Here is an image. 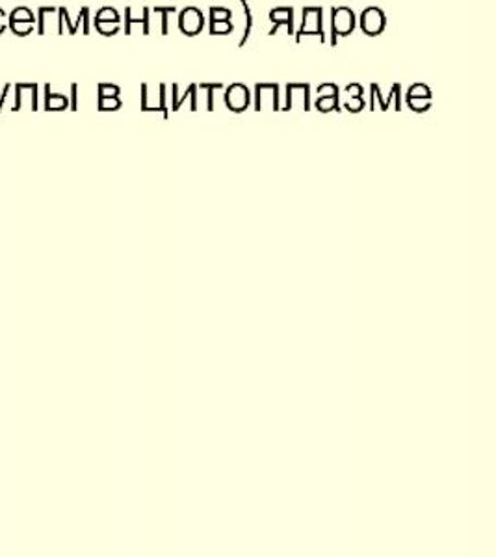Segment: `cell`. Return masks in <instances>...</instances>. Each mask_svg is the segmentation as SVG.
<instances>
[{
    "label": "cell",
    "instance_id": "obj_19",
    "mask_svg": "<svg viewBox=\"0 0 496 557\" xmlns=\"http://www.w3.org/2000/svg\"><path fill=\"white\" fill-rule=\"evenodd\" d=\"M346 94L348 97H363V86L361 84H348L346 86Z\"/></svg>",
    "mask_w": 496,
    "mask_h": 557
},
{
    "label": "cell",
    "instance_id": "obj_8",
    "mask_svg": "<svg viewBox=\"0 0 496 557\" xmlns=\"http://www.w3.org/2000/svg\"><path fill=\"white\" fill-rule=\"evenodd\" d=\"M178 86L177 84H173L172 86V96H173V110L177 112L178 108L185 104L186 99H190V108L196 112L198 110V84H190L188 89H185V96H177Z\"/></svg>",
    "mask_w": 496,
    "mask_h": 557
},
{
    "label": "cell",
    "instance_id": "obj_7",
    "mask_svg": "<svg viewBox=\"0 0 496 557\" xmlns=\"http://www.w3.org/2000/svg\"><path fill=\"white\" fill-rule=\"evenodd\" d=\"M270 21L274 23V28L268 33V36H275L281 25H287L288 36H293L294 30V8H275L270 12Z\"/></svg>",
    "mask_w": 496,
    "mask_h": 557
},
{
    "label": "cell",
    "instance_id": "obj_13",
    "mask_svg": "<svg viewBox=\"0 0 496 557\" xmlns=\"http://www.w3.org/2000/svg\"><path fill=\"white\" fill-rule=\"evenodd\" d=\"M149 13H151V10H149V8H146V10H144V15H141L140 20H133V17H131V10H127V34L131 33V23H141V25H144V34L151 33V30H149V17H151Z\"/></svg>",
    "mask_w": 496,
    "mask_h": 557
},
{
    "label": "cell",
    "instance_id": "obj_21",
    "mask_svg": "<svg viewBox=\"0 0 496 557\" xmlns=\"http://www.w3.org/2000/svg\"><path fill=\"white\" fill-rule=\"evenodd\" d=\"M102 96L114 97L120 94V88H115V86H101Z\"/></svg>",
    "mask_w": 496,
    "mask_h": 557
},
{
    "label": "cell",
    "instance_id": "obj_16",
    "mask_svg": "<svg viewBox=\"0 0 496 557\" xmlns=\"http://www.w3.org/2000/svg\"><path fill=\"white\" fill-rule=\"evenodd\" d=\"M175 12H177V8L173 7L154 8V13H160V15H162V34H164V36H168V34H170V25H168V15H170V13Z\"/></svg>",
    "mask_w": 496,
    "mask_h": 557
},
{
    "label": "cell",
    "instance_id": "obj_2",
    "mask_svg": "<svg viewBox=\"0 0 496 557\" xmlns=\"http://www.w3.org/2000/svg\"><path fill=\"white\" fill-rule=\"evenodd\" d=\"M306 36H319L320 41L325 44L324 10L322 8H303V21L296 33V44H301V39Z\"/></svg>",
    "mask_w": 496,
    "mask_h": 557
},
{
    "label": "cell",
    "instance_id": "obj_20",
    "mask_svg": "<svg viewBox=\"0 0 496 557\" xmlns=\"http://www.w3.org/2000/svg\"><path fill=\"white\" fill-rule=\"evenodd\" d=\"M120 17H117V13L114 12V10H102L101 13H99V17H97V21H117Z\"/></svg>",
    "mask_w": 496,
    "mask_h": 557
},
{
    "label": "cell",
    "instance_id": "obj_4",
    "mask_svg": "<svg viewBox=\"0 0 496 557\" xmlns=\"http://www.w3.org/2000/svg\"><path fill=\"white\" fill-rule=\"evenodd\" d=\"M203 25L204 15L199 8L188 7L178 13V30L188 36V38H194V36L201 34Z\"/></svg>",
    "mask_w": 496,
    "mask_h": 557
},
{
    "label": "cell",
    "instance_id": "obj_22",
    "mask_svg": "<svg viewBox=\"0 0 496 557\" xmlns=\"http://www.w3.org/2000/svg\"><path fill=\"white\" fill-rule=\"evenodd\" d=\"M120 104H122V102L115 101V99H112V101H102V108H120Z\"/></svg>",
    "mask_w": 496,
    "mask_h": 557
},
{
    "label": "cell",
    "instance_id": "obj_15",
    "mask_svg": "<svg viewBox=\"0 0 496 557\" xmlns=\"http://www.w3.org/2000/svg\"><path fill=\"white\" fill-rule=\"evenodd\" d=\"M233 12L227 8H210V21H231Z\"/></svg>",
    "mask_w": 496,
    "mask_h": 557
},
{
    "label": "cell",
    "instance_id": "obj_6",
    "mask_svg": "<svg viewBox=\"0 0 496 557\" xmlns=\"http://www.w3.org/2000/svg\"><path fill=\"white\" fill-rule=\"evenodd\" d=\"M249 101H251V96H249V89L244 84H231L230 88L225 89V107L236 112V114L248 110Z\"/></svg>",
    "mask_w": 496,
    "mask_h": 557
},
{
    "label": "cell",
    "instance_id": "obj_14",
    "mask_svg": "<svg viewBox=\"0 0 496 557\" xmlns=\"http://www.w3.org/2000/svg\"><path fill=\"white\" fill-rule=\"evenodd\" d=\"M198 89H207V94H209V99H207V110H214V101H212V94H214V89H223V84H209L203 83L199 84Z\"/></svg>",
    "mask_w": 496,
    "mask_h": 557
},
{
    "label": "cell",
    "instance_id": "obj_5",
    "mask_svg": "<svg viewBox=\"0 0 496 557\" xmlns=\"http://www.w3.org/2000/svg\"><path fill=\"white\" fill-rule=\"evenodd\" d=\"M359 25H361V30H363L367 36L375 38V36H380V34H383V30H385L387 17H385V12L380 10V8H367V10L361 13Z\"/></svg>",
    "mask_w": 496,
    "mask_h": 557
},
{
    "label": "cell",
    "instance_id": "obj_3",
    "mask_svg": "<svg viewBox=\"0 0 496 557\" xmlns=\"http://www.w3.org/2000/svg\"><path fill=\"white\" fill-rule=\"evenodd\" d=\"M280 84L261 83L255 86V110H280Z\"/></svg>",
    "mask_w": 496,
    "mask_h": 557
},
{
    "label": "cell",
    "instance_id": "obj_17",
    "mask_svg": "<svg viewBox=\"0 0 496 557\" xmlns=\"http://www.w3.org/2000/svg\"><path fill=\"white\" fill-rule=\"evenodd\" d=\"M364 104H367V102H364L363 97H348L346 102H344V107L348 108V110L354 112V114L361 112V110L364 108Z\"/></svg>",
    "mask_w": 496,
    "mask_h": 557
},
{
    "label": "cell",
    "instance_id": "obj_1",
    "mask_svg": "<svg viewBox=\"0 0 496 557\" xmlns=\"http://www.w3.org/2000/svg\"><path fill=\"white\" fill-rule=\"evenodd\" d=\"M356 13L350 8L338 7L331 10V45H337V38H348L356 30Z\"/></svg>",
    "mask_w": 496,
    "mask_h": 557
},
{
    "label": "cell",
    "instance_id": "obj_12",
    "mask_svg": "<svg viewBox=\"0 0 496 557\" xmlns=\"http://www.w3.org/2000/svg\"><path fill=\"white\" fill-rule=\"evenodd\" d=\"M406 99H432V89L427 88L426 84H413L408 89Z\"/></svg>",
    "mask_w": 496,
    "mask_h": 557
},
{
    "label": "cell",
    "instance_id": "obj_18",
    "mask_svg": "<svg viewBox=\"0 0 496 557\" xmlns=\"http://www.w3.org/2000/svg\"><path fill=\"white\" fill-rule=\"evenodd\" d=\"M408 104L414 112H426L432 108V99H408Z\"/></svg>",
    "mask_w": 496,
    "mask_h": 557
},
{
    "label": "cell",
    "instance_id": "obj_10",
    "mask_svg": "<svg viewBox=\"0 0 496 557\" xmlns=\"http://www.w3.org/2000/svg\"><path fill=\"white\" fill-rule=\"evenodd\" d=\"M240 4H243L244 15H246V30H244V36L243 39H240V45H238V47H244V45L248 44L251 33H253V13H251L248 0H240Z\"/></svg>",
    "mask_w": 496,
    "mask_h": 557
},
{
    "label": "cell",
    "instance_id": "obj_9",
    "mask_svg": "<svg viewBox=\"0 0 496 557\" xmlns=\"http://www.w3.org/2000/svg\"><path fill=\"white\" fill-rule=\"evenodd\" d=\"M317 108H319L320 112H331V110H335V112H340V101H338V88L330 94L327 97H317Z\"/></svg>",
    "mask_w": 496,
    "mask_h": 557
},
{
    "label": "cell",
    "instance_id": "obj_11",
    "mask_svg": "<svg viewBox=\"0 0 496 557\" xmlns=\"http://www.w3.org/2000/svg\"><path fill=\"white\" fill-rule=\"evenodd\" d=\"M235 30V26L231 21H210V34L212 36H225Z\"/></svg>",
    "mask_w": 496,
    "mask_h": 557
}]
</instances>
